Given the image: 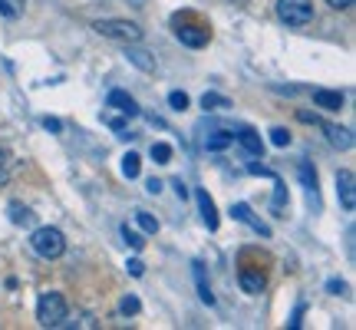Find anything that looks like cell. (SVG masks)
Listing matches in <instances>:
<instances>
[{
	"mask_svg": "<svg viewBox=\"0 0 356 330\" xmlns=\"http://www.w3.org/2000/svg\"><path fill=\"white\" fill-rule=\"evenodd\" d=\"M106 123H109L113 129H122V119H119V116H109V113H106Z\"/></svg>",
	"mask_w": 356,
	"mask_h": 330,
	"instance_id": "cell-34",
	"label": "cell"
},
{
	"mask_svg": "<svg viewBox=\"0 0 356 330\" xmlns=\"http://www.w3.org/2000/svg\"><path fill=\"white\" fill-rule=\"evenodd\" d=\"M0 13H3V17H20V13H24V0H0Z\"/></svg>",
	"mask_w": 356,
	"mask_h": 330,
	"instance_id": "cell-20",
	"label": "cell"
},
{
	"mask_svg": "<svg viewBox=\"0 0 356 330\" xmlns=\"http://www.w3.org/2000/svg\"><path fill=\"white\" fill-rule=\"evenodd\" d=\"M323 132H327V139H330L333 149H353V136H350V129L343 126H330V123H320Z\"/></svg>",
	"mask_w": 356,
	"mask_h": 330,
	"instance_id": "cell-9",
	"label": "cell"
},
{
	"mask_svg": "<svg viewBox=\"0 0 356 330\" xmlns=\"http://www.w3.org/2000/svg\"><path fill=\"white\" fill-rule=\"evenodd\" d=\"M238 142H241V146H244V149H248L251 155H261V152H264V146H261V136H257L254 129H241V132H238Z\"/></svg>",
	"mask_w": 356,
	"mask_h": 330,
	"instance_id": "cell-13",
	"label": "cell"
},
{
	"mask_svg": "<svg viewBox=\"0 0 356 330\" xmlns=\"http://www.w3.org/2000/svg\"><path fill=\"white\" fill-rule=\"evenodd\" d=\"M10 221H13V225H30V221H33V212H30L26 205L13 202L10 205Z\"/></svg>",
	"mask_w": 356,
	"mask_h": 330,
	"instance_id": "cell-17",
	"label": "cell"
},
{
	"mask_svg": "<svg viewBox=\"0 0 356 330\" xmlns=\"http://www.w3.org/2000/svg\"><path fill=\"white\" fill-rule=\"evenodd\" d=\"M270 142H274V146H277V149H284V146H291V132H287V129H270Z\"/></svg>",
	"mask_w": 356,
	"mask_h": 330,
	"instance_id": "cell-23",
	"label": "cell"
},
{
	"mask_svg": "<svg viewBox=\"0 0 356 330\" xmlns=\"http://www.w3.org/2000/svg\"><path fill=\"white\" fill-rule=\"evenodd\" d=\"M330 7H337V10H350L353 7V0H327Z\"/></svg>",
	"mask_w": 356,
	"mask_h": 330,
	"instance_id": "cell-32",
	"label": "cell"
},
{
	"mask_svg": "<svg viewBox=\"0 0 356 330\" xmlns=\"http://www.w3.org/2000/svg\"><path fill=\"white\" fill-rule=\"evenodd\" d=\"M195 198H198V208H202V218H204V225H208V231H215L218 228V208H215V202H211V195L204 189H198Z\"/></svg>",
	"mask_w": 356,
	"mask_h": 330,
	"instance_id": "cell-8",
	"label": "cell"
},
{
	"mask_svg": "<svg viewBox=\"0 0 356 330\" xmlns=\"http://www.w3.org/2000/svg\"><path fill=\"white\" fill-rule=\"evenodd\" d=\"M277 17L287 26L314 24V0H277Z\"/></svg>",
	"mask_w": 356,
	"mask_h": 330,
	"instance_id": "cell-3",
	"label": "cell"
},
{
	"mask_svg": "<svg viewBox=\"0 0 356 330\" xmlns=\"http://www.w3.org/2000/svg\"><path fill=\"white\" fill-rule=\"evenodd\" d=\"M231 142H234L231 132H211V136L204 139V149H208V152H221V149H228Z\"/></svg>",
	"mask_w": 356,
	"mask_h": 330,
	"instance_id": "cell-15",
	"label": "cell"
},
{
	"mask_svg": "<svg viewBox=\"0 0 356 330\" xmlns=\"http://www.w3.org/2000/svg\"><path fill=\"white\" fill-rule=\"evenodd\" d=\"M152 159L159 165H165L168 159H172V146H168V142H155V146H152Z\"/></svg>",
	"mask_w": 356,
	"mask_h": 330,
	"instance_id": "cell-22",
	"label": "cell"
},
{
	"mask_svg": "<svg viewBox=\"0 0 356 330\" xmlns=\"http://www.w3.org/2000/svg\"><path fill=\"white\" fill-rule=\"evenodd\" d=\"M264 284H267V281H264V274H261V271H251V267H244V271H241V288L248 294H261V291H264Z\"/></svg>",
	"mask_w": 356,
	"mask_h": 330,
	"instance_id": "cell-11",
	"label": "cell"
},
{
	"mask_svg": "<svg viewBox=\"0 0 356 330\" xmlns=\"http://www.w3.org/2000/svg\"><path fill=\"white\" fill-rule=\"evenodd\" d=\"M76 327H86V330H92V327H96V317H92V314H79Z\"/></svg>",
	"mask_w": 356,
	"mask_h": 330,
	"instance_id": "cell-29",
	"label": "cell"
},
{
	"mask_svg": "<svg viewBox=\"0 0 356 330\" xmlns=\"http://www.w3.org/2000/svg\"><path fill=\"white\" fill-rule=\"evenodd\" d=\"M122 172H126V178H136L142 172V159L136 152H129L126 159H122Z\"/></svg>",
	"mask_w": 356,
	"mask_h": 330,
	"instance_id": "cell-19",
	"label": "cell"
},
{
	"mask_svg": "<svg viewBox=\"0 0 356 330\" xmlns=\"http://www.w3.org/2000/svg\"><path fill=\"white\" fill-rule=\"evenodd\" d=\"M126 56H129V60H132L136 66H139V70H145V73H152V70H155V60H149V53H145V50H136L132 43H129Z\"/></svg>",
	"mask_w": 356,
	"mask_h": 330,
	"instance_id": "cell-16",
	"label": "cell"
},
{
	"mask_svg": "<svg viewBox=\"0 0 356 330\" xmlns=\"http://www.w3.org/2000/svg\"><path fill=\"white\" fill-rule=\"evenodd\" d=\"M195 281H198V297H202L204 304H215V294H211V288H208V281H204V265L202 261H195Z\"/></svg>",
	"mask_w": 356,
	"mask_h": 330,
	"instance_id": "cell-14",
	"label": "cell"
},
{
	"mask_svg": "<svg viewBox=\"0 0 356 330\" xmlns=\"http://www.w3.org/2000/svg\"><path fill=\"white\" fill-rule=\"evenodd\" d=\"M175 37L185 43V47H204L208 40H211V33H208V26L202 24H195V20H178L175 17Z\"/></svg>",
	"mask_w": 356,
	"mask_h": 330,
	"instance_id": "cell-5",
	"label": "cell"
},
{
	"mask_svg": "<svg viewBox=\"0 0 356 330\" xmlns=\"http://www.w3.org/2000/svg\"><path fill=\"white\" fill-rule=\"evenodd\" d=\"M92 30H96L99 37L122 40V43H139V40H142L139 24H132V20H96V24H92Z\"/></svg>",
	"mask_w": 356,
	"mask_h": 330,
	"instance_id": "cell-4",
	"label": "cell"
},
{
	"mask_svg": "<svg viewBox=\"0 0 356 330\" xmlns=\"http://www.w3.org/2000/svg\"><path fill=\"white\" fill-rule=\"evenodd\" d=\"M314 102L320 109H343V93H333V89H314Z\"/></svg>",
	"mask_w": 356,
	"mask_h": 330,
	"instance_id": "cell-10",
	"label": "cell"
},
{
	"mask_svg": "<svg viewBox=\"0 0 356 330\" xmlns=\"http://www.w3.org/2000/svg\"><path fill=\"white\" fill-rule=\"evenodd\" d=\"M300 178H304V185L310 191L317 189V175H314V172H310V168H307V165H300Z\"/></svg>",
	"mask_w": 356,
	"mask_h": 330,
	"instance_id": "cell-27",
	"label": "cell"
},
{
	"mask_svg": "<svg viewBox=\"0 0 356 330\" xmlns=\"http://www.w3.org/2000/svg\"><path fill=\"white\" fill-rule=\"evenodd\" d=\"M139 297H132V294H129V297H122V304H119V311H122V314H126V317H132V314H139Z\"/></svg>",
	"mask_w": 356,
	"mask_h": 330,
	"instance_id": "cell-24",
	"label": "cell"
},
{
	"mask_svg": "<svg viewBox=\"0 0 356 330\" xmlns=\"http://www.w3.org/2000/svg\"><path fill=\"white\" fill-rule=\"evenodd\" d=\"M0 182H7V152L0 149Z\"/></svg>",
	"mask_w": 356,
	"mask_h": 330,
	"instance_id": "cell-33",
	"label": "cell"
},
{
	"mask_svg": "<svg viewBox=\"0 0 356 330\" xmlns=\"http://www.w3.org/2000/svg\"><path fill=\"white\" fill-rule=\"evenodd\" d=\"M30 248H33L40 258L53 261V258H60V254L66 251V235L60 228H53V225H43V228H37L30 235Z\"/></svg>",
	"mask_w": 356,
	"mask_h": 330,
	"instance_id": "cell-1",
	"label": "cell"
},
{
	"mask_svg": "<svg viewBox=\"0 0 356 330\" xmlns=\"http://www.w3.org/2000/svg\"><path fill=\"white\" fill-rule=\"evenodd\" d=\"M231 215L238 218V221H244V225H251L254 231H261V235H270V231H267L264 225H261V221L251 215V208H248V205H231Z\"/></svg>",
	"mask_w": 356,
	"mask_h": 330,
	"instance_id": "cell-12",
	"label": "cell"
},
{
	"mask_svg": "<svg viewBox=\"0 0 356 330\" xmlns=\"http://www.w3.org/2000/svg\"><path fill=\"white\" fill-rule=\"evenodd\" d=\"M122 238H126V244H129V248H136V251H142V244H145V242H142V235H139V231H132L129 225L122 228Z\"/></svg>",
	"mask_w": 356,
	"mask_h": 330,
	"instance_id": "cell-25",
	"label": "cell"
},
{
	"mask_svg": "<svg viewBox=\"0 0 356 330\" xmlns=\"http://www.w3.org/2000/svg\"><path fill=\"white\" fill-rule=\"evenodd\" d=\"M126 271L132 274V278H142V274H145V265H142L139 258H132V261L126 265Z\"/></svg>",
	"mask_w": 356,
	"mask_h": 330,
	"instance_id": "cell-28",
	"label": "cell"
},
{
	"mask_svg": "<svg viewBox=\"0 0 356 330\" xmlns=\"http://www.w3.org/2000/svg\"><path fill=\"white\" fill-rule=\"evenodd\" d=\"M168 106L172 109H188V96L185 93H168Z\"/></svg>",
	"mask_w": 356,
	"mask_h": 330,
	"instance_id": "cell-26",
	"label": "cell"
},
{
	"mask_svg": "<svg viewBox=\"0 0 356 330\" xmlns=\"http://www.w3.org/2000/svg\"><path fill=\"white\" fill-rule=\"evenodd\" d=\"M109 109H115V113H122V116H139V102L132 100L129 93H122V89H113L109 93Z\"/></svg>",
	"mask_w": 356,
	"mask_h": 330,
	"instance_id": "cell-7",
	"label": "cell"
},
{
	"mask_svg": "<svg viewBox=\"0 0 356 330\" xmlns=\"http://www.w3.org/2000/svg\"><path fill=\"white\" fill-rule=\"evenodd\" d=\"M337 195H340V205H343L346 212H353L356 208V175L350 168H343V172L337 175Z\"/></svg>",
	"mask_w": 356,
	"mask_h": 330,
	"instance_id": "cell-6",
	"label": "cell"
},
{
	"mask_svg": "<svg viewBox=\"0 0 356 330\" xmlns=\"http://www.w3.org/2000/svg\"><path fill=\"white\" fill-rule=\"evenodd\" d=\"M300 317H304V307H297V311H293V320H291V327H300Z\"/></svg>",
	"mask_w": 356,
	"mask_h": 330,
	"instance_id": "cell-35",
	"label": "cell"
},
{
	"mask_svg": "<svg viewBox=\"0 0 356 330\" xmlns=\"http://www.w3.org/2000/svg\"><path fill=\"white\" fill-rule=\"evenodd\" d=\"M66 314H70V307H66L63 294H56V291L40 294V304H37L40 327H63V324H66Z\"/></svg>",
	"mask_w": 356,
	"mask_h": 330,
	"instance_id": "cell-2",
	"label": "cell"
},
{
	"mask_svg": "<svg viewBox=\"0 0 356 330\" xmlns=\"http://www.w3.org/2000/svg\"><path fill=\"white\" fill-rule=\"evenodd\" d=\"M145 191H149V195H159V191H162V182H159V178H149V182H145Z\"/></svg>",
	"mask_w": 356,
	"mask_h": 330,
	"instance_id": "cell-30",
	"label": "cell"
},
{
	"mask_svg": "<svg viewBox=\"0 0 356 330\" xmlns=\"http://www.w3.org/2000/svg\"><path fill=\"white\" fill-rule=\"evenodd\" d=\"M202 109H231V100L228 96H218V93H204Z\"/></svg>",
	"mask_w": 356,
	"mask_h": 330,
	"instance_id": "cell-18",
	"label": "cell"
},
{
	"mask_svg": "<svg viewBox=\"0 0 356 330\" xmlns=\"http://www.w3.org/2000/svg\"><path fill=\"white\" fill-rule=\"evenodd\" d=\"M136 221H139V228L145 231V235H155V231H159V221H155L149 212H136Z\"/></svg>",
	"mask_w": 356,
	"mask_h": 330,
	"instance_id": "cell-21",
	"label": "cell"
},
{
	"mask_svg": "<svg viewBox=\"0 0 356 330\" xmlns=\"http://www.w3.org/2000/svg\"><path fill=\"white\" fill-rule=\"evenodd\" d=\"M43 126L50 129V132H60V129H63V123H60V119H50V116H47V119H43Z\"/></svg>",
	"mask_w": 356,
	"mask_h": 330,
	"instance_id": "cell-31",
	"label": "cell"
}]
</instances>
